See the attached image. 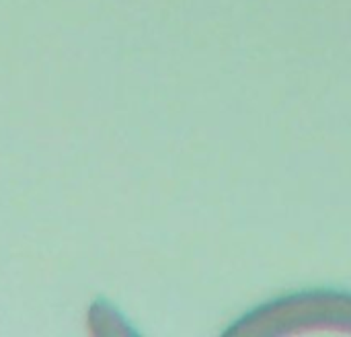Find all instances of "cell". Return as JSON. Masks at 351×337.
I'll return each mask as SVG.
<instances>
[{"label":"cell","instance_id":"obj_1","mask_svg":"<svg viewBox=\"0 0 351 337\" xmlns=\"http://www.w3.org/2000/svg\"><path fill=\"white\" fill-rule=\"evenodd\" d=\"M311 332L351 334V292L311 290L265 303L226 332V337H282Z\"/></svg>","mask_w":351,"mask_h":337},{"label":"cell","instance_id":"obj_2","mask_svg":"<svg viewBox=\"0 0 351 337\" xmlns=\"http://www.w3.org/2000/svg\"><path fill=\"white\" fill-rule=\"evenodd\" d=\"M88 323H90V332L93 334H101V336H111V334H134L130 329V325L123 321V317L109 307L107 303L99 301L93 305L90 315H88Z\"/></svg>","mask_w":351,"mask_h":337}]
</instances>
